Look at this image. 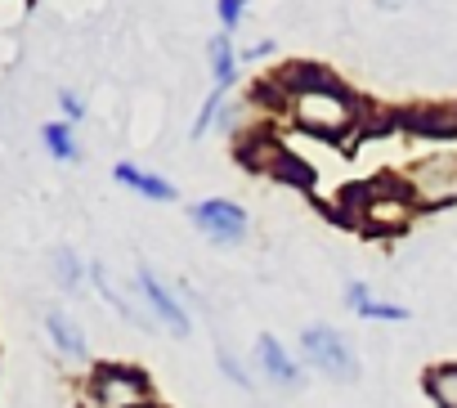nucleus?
I'll return each instance as SVG.
<instances>
[{"instance_id": "nucleus-1", "label": "nucleus", "mask_w": 457, "mask_h": 408, "mask_svg": "<svg viewBox=\"0 0 457 408\" xmlns=\"http://www.w3.org/2000/svg\"><path fill=\"white\" fill-rule=\"evenodd\" d=\"M292 117H296V126H305L314 135H345L354 121V108L328 77H319V81L292 90Z\"/></svg>"}, {"instance_id": "nucleus-11", "label": "nucleus", "mask_w": 457, "mask_h": 408, "mask_svg": "<svg viewBox=\"0 0 457 408\" xmlns=\"http://www.w3.org/2000/svg\"><path fill=\"white\" fill-rule=\"evenodd\" d=\"M408 126H412L417 135H430V139H448V135H457V104H453V108H430V112H412V117H408Z\"/></svg>"}, {"instance_id": "nucleus-4", "label": "nucleus", "mask_w": 457, "mask_h": 408, "mask_svg": "<svg viewBox=\"0 0 457 408\" xmlns=\"http://www.w3.org/2000/svg\"><path fill=\"white\" fill-rule=\"evenodd\" d=\"M99 408H148V377L135 368H99L90 386Z\"/></svg>"}, {"instance_id": "nucleus-10", "label": "nucleus", "mask_w": 457, "mask_h": 408, "mask_svg": "<svg viewBox=\"0 0 457 408\" xmlns=\"http://www.w3.org/2000/svg\"><path fill=\"white\" fill-rule=\"evenodd\" d=\"M345 301H350V305H354V314H363V319H390V323H403V319H408V310H403V305L377 301V296L368 292V283H354V287L345 292Z\"/></svg>"}, {"instance_id": "nucleus-6", "label": "nucleus", "mask_w": 457, "mask_h": 408, "mask_svg": "<svg viewBox=\"0 0 457 408\" xmlns=\"http://www.w3.org/2000/svg\"><path fill=\"white\" fill-rule=\"evenodd\" d=\"M135 287L144 292V301H148V310L175 332V337H184L188 332V314H184V305L162 287V279H153V270H139V279H135Z\"/></svg>"}, {"instance_id": "nucleus-3", "label": "nucleus", "mask_w": 457, "mask_h": 408, "mask_svg": "<svg viewBox=\"0 0 457 408\" xmlns=\"http://www.w3.org/2000/svg\"><path fill=\"white\" fill-rule=\"evenodd\" d=\"M301 350H305V359L319 368V372H328V377H337V381H354L359 377V359H354V350H350V341L337 332V328H305L301 332Z\"/></svg>"}, {"instance_id": "nucleus-9", "label": "nucleus", "mask_w": 457, "mask_h": 408, "mask_svg": "<svg viewBox=\"0 0 457 408\" xmlns=\"http://www.w3.org/2000/svg\"><path fill=\"white\" fill-rule=\"evenodd\" d=\"M46 328H50L54 346H59L68 359H86V332L77 328L72 314H63V310H46Z\"/></svg>"}, {"instance_id": "nucleus-5", "label": "nucleus", "mask_w": 457, "mask_h": 408, "mask_svg": "<svg viewBox=\"0 0 457 408\" xmlns=\"http://www.w3.org/2000/svg\"><path fill=\"white\" fill-rule=\"evenodd\" d=\"M193 225L202 234H211L215 243H238L247 234V212L228 197H206V202L193 207Z\"/></svg>"}, {"instance_id": "nucleus-2", "label": "nucleus", "mask_w": 457, "mask_h": 408, "mask_svg": "<svg viewBox=\"0 0 457 408\" xmlns=\"http://www.w3.org/2000/svg\"><path fill=\"white\" fill-rule=\"evenodd\" d=\"M403 188H408L412 207H448V202H457V157L439 153V157L417 162L408 171Z\"/></svg>"}, {"instance_id": "nucleus-18", "label": "nucleus", "mask_w": 457, "mask_h": 408, "mask_svg": "<svg viewBox=\"0 0 457 408\" xmlns=\"http://www.w3.org/2000/svg\"><path fill=\"white\" fill-rule=\"evenodd\" d=\"M220 368H224V372H228V377H234V381H238V386H247V372H243V363H238V359H234V354H228V350H220Z\"/></svg>"}, {"instance_id": "nucleus-16", "label": "nucleus", "mask_w": 457, "mask_h": 408, "mask_svg": "<svg viewBox=\"0 0 457 408\" xmlns=\"http://www.w3.org/2000/svg\"><path fill=\"white\" fill-rule=\"evenodd\" d=\"M220 108H224V90H215V95H211V99L202 104V112H197V121H193V139H206V130L215 126Z\"/></svg>"}, {"instance_id": "nucleus-17", "label": "nucleus", "mask_w": 457, "mask_h": 408, "mask_svg": "<svg viewBox=\"0 0 457 408\" xmlns=\"http://www.w3.org/2000/svg\"><path fill=\"white\" fill-rule=\"evenodd\" d=\"M215 14H220V23H224V37H228V32H234V28L243 23V14H247V10L238 5V0H220V5H215Z\"/></svg>"}, {"instance_id": "nucleus-13", "label": "nucleus", "mask_w": 457, "mask_h": 408, "mask_svg": "<svg viewBox=\"0 0 457 408\" xmlns=\"http://www.w3.org/2000/svg\"><path fill=\"white\" fill-rule=\"evenodd\" d=\"M426 390L435 395V404L457 408V363H453V368H435V372L426 377Z\"/></svg>"}, {"instance_id": "nucleus-8", "label": "nucleus", "mask_w": 457, "mask_h": 408, "mask_svg": "<svg viewBox=\"0 0 457 408\" xmlns=\"http://www.w3.org/2000/svg\"><path fill=\"white\" fill-rule=\"evenodd\" d=\"M112 175H117V184L135 188L139 197H153V202H170V197H175V184H170V179H162V175H153V171H139V166H130V162H121Z\"/></svg>"}, {"instance_id": "nucleus-7", "label": "nucleus", "mask_w": 457, "mask_h": 408, "mask_svg": "<svg viewBox=\"0 0 457 408\" xmlns=\"http://www.w3.org/2000/svg\"><path fill=\"white\" fill-rule=\"evenodd\" d=\"M256 354H261V368H265L278 386H301V368H296V359L278 346V337L265 332V337L256 341Z\"/></svg>"}, {"instance_id": "nucleus-12", "label": "nucleus", "mask_w": 457, "mask_h": 408, "mask_svg": "<svg viewBox=\"0 0 457 408\" xmlns=\"http://www.w3.org/2000/svg\"><path fill=\"white\" fill-rule=\"evenodd\" d=\"M211 72H215V81H220V90H228V81L238 77V54H234V46H228V37L220 32L215 41H211Z\"/></svg>"}, {"instance_id": "nucleus-14", "label": "nucleus", "mask_w": 457, "mask_h": 408, "mask_svg": "<svg viewBox=\"0 0 457 408\" xmlns=\"http://www.w3.org/2000/svg\"><path fill=\"white\" fill-rule=\"evenodd\" d=\"M41 135H46V148H50V157H59V162H72V157H77V139H72V126L54 121V126H46Z\"/></svg>"}, {"instance_id": "nucleus-19", "label": "nucleus", "mask_w": 457, "mask_h": 408, "mask_svg": "<svg viewBox=\"0 0 457 408\" xmlns=\"http://www.w3.org/2000/svg\"><path fill=\"white\" fill-rule=\"evenodd\" d=\"M59 108H63V117H68V121H77V117H86V104H81L77 95H68V90L59 95Z\"/></svg>"}, {"instance_id": "nucleus-15", "label": "nucleus", "mask_w": 457, "mask_h": 408, "mask_svg": "<svg viewBox=\"0 0 457 408\" xmlns=\"http://www.w3.org/2000/svg\"><path fill=\"white\" fill-rule=\"evenodd\" d=\"M54 274H59V287H77L81 283V261H77V252H68V247H59L54 252Z\"/></svg>"}]
</instances>
